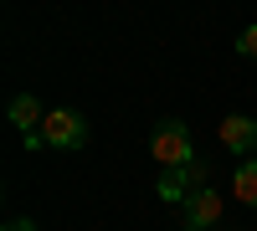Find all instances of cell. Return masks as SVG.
I'll use <instances>...</instances> for the list:
<instances>
[{"instance_id": "cell-1", "label": "cell", "mask_w": 257, "mask_h": 231, "mask_svg": "<svg viewBox=\"0 0 257 231\" xmlns=\"http://www.w3.org/2000/svg\"><path fill=\"white\" fill-rule=\"evenodd\" d=\"M149 154H155V164H165V175L175 170H196V139H190V129L180 118H165L155 123V134H149Z\"/></svg>"}, {"instance_id": "cell-2", "label": "cell", "mask_w": 257, "mask_h": 231, "mask_svg": "<svg viewBox=\"0 0 257 231\" xmlns=\"http://www.w3.org/2000/svg\"><path fill=\"white\" fill-rule=\"evenodd\" d=\"M41 144H47V149H82V144H88V123H82V113L52 108L47 123H41Z\"/></svg>"}, {"instance_id": "cell-3", "label": "cell", "mask_w": 257, "mask_h": 231, "mask_svg": "<svg viewBox=\"0 0 257 231\" xmlns=\"http://www.w3.org/2000/svg\"><path fill=\"white\" fill-rule=\"evenodd\" d=\"M221 144H226L231 154H252L257 149V118H247V113L221 118Z\"/></svg>"}, {"instance_id": "cell-4", "label": "cell", "mask_w": 257, "mask_h": 231, "mask_svg": "<svg viewBox=\"0 0 257 231\" xmlns=\"http://www.w3.org/2000/svg\"><path fill=\"white\" fill-rule=\"evenodd\" d=\"M6 113H11V123L21 129V139H26V134H41V123H47V108H41L31 93H16Z\"/></svg>"}, {"instance_id": "cell-5", "label": "cell", "mask_w": 257, "mask_h": 231, "mask_svg": "<svg viewBox=\"0 0 257 231\" xmlns=\"http://www.w3.org/2000/svg\"><path fill=\"white\" fill-rule=\"evenodd\" d=\"M216 216H221V195H216V190H190V195H185V221H190V231L211 226Z\"/></svg>"}, {"instance_id": "cell-6", "label": "cell", "mask_w": 257, "mask_h": 231, "mask_svg": "<svg viewBox=\"0 0 257 231\" xmlns=\"http://www.w3.org/2000/svg\"><path fill=\"white\" fill-rule=\"evenodd\" d=\"M231 190H237L242 205H257V159H242L237 175H231Z\"/></svg>"}, {"instance_id": "cell-7", "label": "cell", "mask_w": 257, "mask_h": 231, "mask_svg": "<svg viewBox=\"0 0 257 231\" xmlns=\"http://www.w3.org/2000/svg\"><path fill=\"white\" fill-rule=\"evenodd\" d=\"M237 57H257V26H247L237 36Z\"/></svg>"}, {"instance_id": "cell-8", "label": "cell", "mask_w": 257, "mask_h": 231, "mask_svg": "<svg viewBox=\"0 0 257 231\" xmlns=\"http://www.w3.org/2000/svg\"><path fill=\"white\" fill-rule=\"evenodd\" d=\"M0 231H36V226H31L26 216H16V221H6V226H0Z\"/></svg>"}]
</instances>
